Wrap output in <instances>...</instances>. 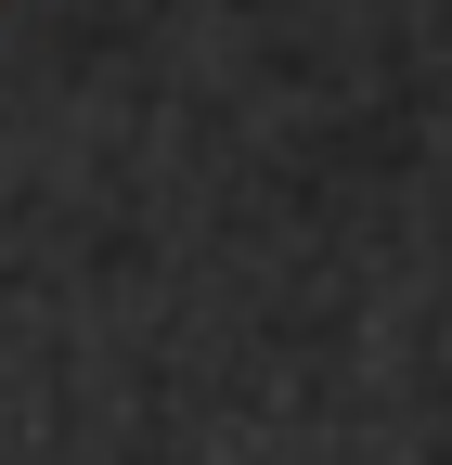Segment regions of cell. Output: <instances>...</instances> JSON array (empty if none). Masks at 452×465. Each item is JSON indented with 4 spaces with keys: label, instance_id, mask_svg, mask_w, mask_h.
I'll return each mask as SVG.
<instances>
[]
</instances>
